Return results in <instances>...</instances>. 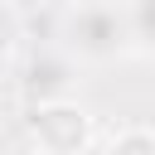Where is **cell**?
<instances>
[{"label":"cell","instance_id":"obj_1","mask_svg":"<svg viewBox=\"0 0 155 155\" xmlns=\"http://www.w3.org/2000/svg\"><path fill=\"white\" fill-rule=\"evenodd\" d=\"M131 44V24H126V5L116 0H87L68 15V48L78 58H111Z\"/></svg>","mask_w":155,"mask_h":155},{"label":"cell","instance_id":"obj_2","mask_svg":"<svg viewBox=\"0 0 155 155\" xmlns=\"http://www.w3.org/2000/svg\"><path fill=\"white\" fill-rule=\"evenodd\" d=\"M121 5H126L131 44H140L145 53H155V0H121Z\"/></svg>","mask_w":155,"mask_h":155},{"label":"cell","instance_id":"obj_3","mask_svg":"<svg viewBox=\"0 0 155 155\" xmlns=\"http://www.w3.org/2000/svg\"><path fill=\"white\" fill-rule=\"evenodd\" d=\"M111 155H155V140L140 136V131H131V136H121V140L111 145Z\"/></svg>","mask_w":155,"mask_h":155},{"label":"cell","instance_id":"obj_4","mask_svg":"<svg viewBox=\"0 0 155 155\" xmlns=\"http://www.w3.org/2000/svg\"><path fill=\"white\" fill-rule=\"evenodd\" d=\"M15 34H19V24H15V10H10V5L0 0V53H5L10 44H15Z\"/></svg>","mask_w":155,"mask_h":155}]
</instances>
